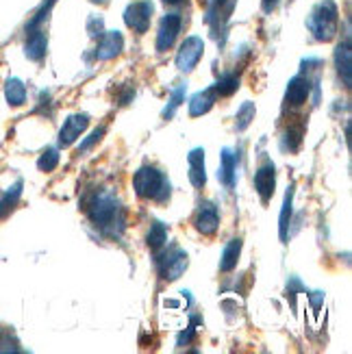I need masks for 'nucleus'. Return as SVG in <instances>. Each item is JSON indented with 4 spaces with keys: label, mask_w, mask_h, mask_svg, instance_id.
<instances>
[{
    "label": "nucleus",
    "mask_w": 352,
    "mask_h": 354,
    "mask_svg": "<svg viewBox=\"0 0 352 354\" xmlns=\"http://www.w3.org/2000/svg\"><path fill=\"white\" fill-rule=\"evenodd\" d=\"M5 98L11 106H20L26 102V87L20 79H9L5 83Z\"/></svg>",
    "instance_id": "412c9836"
},
{
    "label": "nucleus",
    "mask_w": 352,
    "mask_h": 354,
    "mask_svg": "<svg viewBox=\"0 0 352 354\" xmlns=\"http://www.w3.org/2000/svg\"><path fill=\"white\" fill-rule=\"evenodd\" d=\"M337 24H340V11L333 0L317 3L307 18V26L317 41H331L337 35Z\"/></svg>",
    "instance_id": "7ed1b4c3"
},
{
    "label": "nucleus",
    "mask_w": 352,
    "mask_h": 354,
    "mask_svg": "<svg viewBox=\"0 0 352 354\" xmlns=\"http://www.w3.org/2000/svg\"><path fill=\"white\" fill-rule=\"evenodd\" d=\"M104 133H106V129H104V127H100V129H94V131H91L87 140H83V142H81V146H79V155H81V152H87L91 146H96V144L102 140V137H104Z\"/></svg>",
    "instance_id": "c756f323"
},
{
    "label": "nucleus",
    "mask_w": 352,
    "mask_h": 354,
    "mask_svg": "<svg viewBox=\"0 0 352 354\" xmlns=\"http://www.w3.org/2000/svg\"><path fill=\"white\" fill-rule=\"evenodd\" d=\"M213 89H216L218 98H224V96H231L235 94V91L239 89V76L237 74H222L218 83L213 85Z\"/></svg>",
    "instance_id": "393cba45"
},
{
    "label": "nucleus",
    "mask_w": 352,
    "mask_h": 354,
    "mask_svg": "<svg viewBox=\"0 0 352 354\" xmlns=\"http://www.w3.org/2000/svg\"><path fill=\"white\" fill-rule=\"evenodd\" d=\"M59 165V150L57 148H46L41 152V157L37 159V167L41 172H53Z\"/></svg>",
    "instance_id": "bb28decb"
},
{
    "label": "nucleus",
    "mask_w": 352,
    "mask_h": 354,
    "mask_svg": "<svg viewBox=\"0 0 352 354\" xmlns=\"http://www.w3.org/2000/svg\"><path fill=\"white\" fill-rule=\"evenodd\" d=\"M87 127H89V115H85V113H74V115H70L64 122L61 131H59V146L61 148L72 146L87 131Z\"/></svg>",
    "instance_id": "9d476101"
},
{
    "label": "nucleus",
    "mask_w": 352,
    "mask_h": 354,
    "mask_svg": "<svg viewBox=\"0 0 352 354\" xmlns=\"http://www.w3.org/2000/svg\"><path fill=\"white\" fill-rule=\"evenodd\" d=\"M22 189H24V183H22V180H15V183L11 185V187L5 192V196L0 198V220H5L7 215L15 209V205L20 203Z\"/></svg>",
    "instance_id": "aec40b11"
},
{
    "label": "nucleus",
    "mask_w": 352,
    "mask_h": 354,
    "mask_svg": "<svg viewBox=\"0 0 352 354\" xmlns=\"http://www.w3.org/2000/svg\"><path fill=\"white\" fill-rule=\"evenodd\" d=\"M135 194L144 200H155V203H165L170 198V180L167 176L152 165H144L133 176Z\"/></svg>",
    "instance_id": "f03ea898"
},
{
    "label": "nucleus",
    "mask_w": 352,
    "mask_h": 354,
    "mask_svg": "<svg viewBox=\"0 0 352 354\" xmlns=\"http://www.w3.org/2000/svg\"><path fill=\"white\" fill-rule=\"evenodd\" d=\"M104 24H102V18H89V22H87V33L91 35V37H100L102 33H104V28H102Z\"/></svg>",
    "instance_id": "2f4dec72"
},
{
    "label": "nucleus",
    "mask_w": 352,
    "mask_h": 354,
    "mask_svg": "<svg viewBox=\"0 0 352 354\" xmlns=\"http://www.w3.org/2000/svg\"><path fill=\"white\" fill-rule=\"evenodd\" d=\"M233 7H235V0H211V7L207 11V22H211L218 13L228 18V13L233 11Z\"/></svg>",
    "instance_id": "cd10ccee"
},
{
    "label": "nucleus",
    "mask_w": 352,
    "mask_h": 354,
    "mask_svg": "<svg viewBox=\"0 0 352 354\" xmlns=\"http://www.w3.org/2000/svg\"><path fill=\"white\" fill-rule=\"evenodd\" d=\"M59 3V0H44V5L37 9V13L30 18V22L26 24V33L28 30H35V28H39L46 20H48V15H50V11H53V7Z\"/></svg>",
    "instance_id": "a878e982"
},
{
    "label": "nucleus",
    "mask_w": 352,
    "mask_h": 354,
    "mask_svg": "<svg viewBox=\"0 0 352 354\" xmlns=\"http://www.w3.org/2000/svg\"><path fill=\"white\" fill-rule=\"evenodd\" d=\"M185 91H187V85H185V83L172 89V96H170V100H167L165 109H163V113H161L163 120H172V118L176 115L178 106H180L183 102H185Z\"/></svg>",
    "instance_id": "b1692460"
},
{
    "label": "nucleus",
    "mask_w": 352,
    "mask_h": 354,
    "mask_svg": "<svg viewBox=\"0 0 352 354\" xmlns=\"http://www.w3.org/2000/svg\"><path fill=\"white\" fill-rule=\"evenodd\" d=\"M167 241V226L163 222H152L150 224V230H148V237H146V243L152 252L161 250Z\"/></svg>",
    "instance_id": "4be33fe9"
},
{
    "label": "nucleus",
    "mask_w": 352,
    "mask_h": 354,
    "mask_svg": "<svg viewBox=\"0 0 352 354\" xmlns=\"http://www.w3.org/2000/svg\"><path fill=\"white\" fill-rule=\"evenodd\" d=\"M189 266V257L185 250H180L178 245H172L163 257L157 259V268L163 281H176L178 276L187 270Z\"/></svg>",
    "instance_id": "20e7f679"
},
{
    "label": "nucleus",
    "mask_w": 352,
    "mask_h": 354,
    "mask_svg": "<svg viewBox=\"0 0 352 354\" xmlns=\"http://www.w3.org/2000/svg\"><path fill=\"white\" fill-rule=\"evenodd\" d=\"M163 3H167V5H178L180 0H163Z\"/></svg>",
    "instance_id": "72a5a7b5"
},
{
    "label": "nucleus",
    "mask_w": 352,
    "mask_h": 354,
    "mask_svg": "<svg viewBox=\"0 0 352 354\" xmlns=\"http://www.w3.org/2000/svg\"><path fill=\"white\" fill-rule=\"evenodd\" d=\"M183 26V18L178 13H167L163 15V20L157 30V53H167L174 46L178 33Z\"/></svg>",
    "instance_id": "0eeeda50"
},
{
    "label": "nucleus",
    "mask_w": 352,
    "mask_h": 354,
    "mask_svg": "<svg viewBox=\"0 0 352 354\" xmlns=\"http://www.w3.org/2000/svg\"><path fill=\"white\" fill-rule=\"evenodd\" d=\"M279 3H281V0H261V9H263V13H272L274 9L279 7Z\"/></svg>",
    "instance_id": "473e14b6"
},
{
    "label": "nucleus",
    "mask_w": 352,
    "mask_h": 354,
    "mask_svg": "<svg viewBox=\"0 0 352 354\" xmlns=\"http://www.w3.org/2000/svg\"><path fill=\"white\" fill-rule=\"evenodd\" d=\"M91 3H98V5H104V3H106V0H91Z\"/></svg>",
    "instance_id": "f704fd0d"
},
{
    "label": "nucleus",
    "mask_w": 352,
    "mask_h": 354,
    "mask_svg": "<svg viewBox=\"0 0 352 354\" xmlns=\"http://www.w3.org/2000/svg\"><path fill=\"white\" fill-rule=\"evenodd\" d=\"M294 183L289 185L285 192V200H283V209H281V218H279V237L283 243L289 241V224H292V211H294Z\"/></svg>",
    "instance_id": "a211bd4d"
},
{
    "label": "nucleus",
    "mask_w": 352,
    "mask_h": 354,
    "mask_svg": "<svg viewBox=\"0 0 352 354\" xmlns=\"http://www.w3.org/2000/svg\"><path fill=\"white\" fill-rule=\"evenodd\" d=\"M203 55H205V41H203V37L192 35V37H187L185 41L180 44L174 64H176V68L180 72L187 74V72H192L198 66V61L203 59Z\"/></svg>",
    "instance_id": "39448f33"
},
{
    "label": "nucleus",
    "mask_w": 352,
    "mask_h": 354,
    "mask_svg": "<svg viewBox=\"0 0 352 354\" xmlns=\"http://www.w3.org/2000/svg\"><path fill=\"white\" fill-rule=\"evenodd\" d=\"M152 13H155V5L150 0H135V3H131L124 9V24L133 28L135 33H146L152 20Z\"/></svg>",
    "instance_id": "423d86ee"
},
{
    "label": "nucleus",
    "mask_w": 352,
    "mask_h": 354,
    "mask_svg": "<svg viewBox=\"0 0 352 354\" xmlns=\"http://www.w3.org/2000/svg\"><path fill=\"white\" fill-rule=\"evenodd\" d=\"M254 113H257L254 102H250V100L241 102V106L237 109V115H235V131H237V133H243V131H246V129L252 124Z\"/></svg>",
    "instance_id": "5701e85b"
},
{
    "label": "nucleus",
    "mask_w": 352,
    "mask_h": 354,
    "mask_svg": "<svg viewBox=\"0 0 352 354\" xmlns=\"http://www.w3.org/2000/svg\"><path fill=\"white\" fill-rule=\"evenodd\" d=\"M85 211L94 226L109 235H120L124 230V211L111 192H98L85 205Z\"/></svg>",
    "instance_id": "f257e3e1"
},
{
    "label": "nucleus",
    "mask_w": 352,
    "mask_h": 354,
    "mask_svg": "<svg viewBox=\"0 0 352 354\" xmlns=\"http://www.w3.org/2000/svg\"><path fill=\"white\" fill-rule=\"evenodd\" d=\"M220 183L226 189H233L237 183V155L231 148H224L220 155V172H218Z\"/></svg>",
    "instance_id": "ddd939ff"
},
{
    "label": "nucleus",
    "mask_w": 352,
    "mask_h": 354,
    "mask_svg": "<svg viewBox=\"0 0 352 354\" xmlns=\"http://www.w3.org/2000/svg\"><path fill=\"white\" fill-rule=\"evenodd\" d=\"M309 91H311L309 79H304V76H294V79L287 83L285 100H287V104H292V106H300L304 100L309 98Z\"/></svg>",
    "instance_id": "2eb2a0df"
},
{
    "label": "nucleus",
    "mask_w": 352,
    "mask_h": 354,
    "mask_svg": "<svg viewBox=\"0 0 352 354\" xmlns=\"http://www.w3.org/2000/svg\"><path fill=\"white\" fill-rule=\"evenodd\" d=\"M216 100H218V94L213 87H209L205 91H198V94H194L189 100V115L201 118V115L209 113L213 109V104H216Z\"/></svg>",
    "instance_id": "f3484780"
},
{
    "label": "nucleus",
    "mask_w": 352,
    "mask_h": 354,
    "mask_svg": "<svg viewBox=\"0 0 352 354\" xmlns=\"http://www.w3.org/2000/svg\"><path fill=\"white\" fill-rule=\"evenodd\" d=\"M254 189L263 205H268L272 200L274 189H277V167H274L272 161L259 165V170L254 172Z\"/></svg>",
    "instance_id": "1a4fd4ad"
},
{
    "label": "nucleus",
    "mask_w": 352,
    "mask_h": 354,
    "mask_svg": "<svg viewBox=\"0 0 352 354\" xmlns=\"http://www.w3.org/2000/svg\"><path fill=\"white\" fill-rule=\"evenodd\" d=\"M196 326H198V317H194V319H192V324L187 326V330H185V333H180V335H178V342H176V346H178V348H185V346L192 342V337L196 335Z\"/></svg>",
    "instance_id": "7c9ffc66"
},
{
    "label": "nucleus",
    "mask_w": 352,
    "mask_h": 354,
    "mask_svg": "<svg viewBox=\"0 0 352 354\" xmlns=\"http://www.w3.org/2000/svg\"><path fill=\"white\" fill-rule=\"evenodd\" d=\"M122 48H124V37H122L120 30H104L98 37L94 57L98 61H109V59H115L122 53Z\"/></svg>",
    "instance_id": "9b49d317"
},
{
    "label": "nucleus",
    "mask_w": 352,
    "mask_h": 354,
    "mask_svg": "<svg viewBox=\"0 0 352 354\" xmlns=\"http://www.w3.org/2000/svg\"><path fill=\"white\" fill-rule=\"evenodd\" d=\"M194 226L201 235L205 237H211L218 233L220 228V213H218V207L213 203H201L198 205V211H196V218H194Z\"/></svg>",
    "instance_id": "6e6552de"
},
{
    "label": "nucleus",
    "mask_w": 352,
    "mask_h": 354,
    "mask_svg": "<svg viewBox=\"0 0 352 354\" xmlns=\"http://www.w3.org/2000/svg\"><path fill=\"white\" fill-rule=\"evenodd\" d=\"M239 254H241V239L235 237V239H231V241H228V243L224 245L222 257H220V270H222L224 274L233 272V270L237 268Z\"/></svg>",
    "instance_id": "6ab92c4d"
},
{
    "label": "nucleus",
    "mask_w": 352,
    "mask_h": 354,
    "mask_svg": "<svg viewBox=\"0 0 352 354\" xmlns=\"http://www.w3.org/2000/svg\"><path fill=\"white\" fill-rule=\"evenodd\" d=\"M302 144V129H289L283 135V148L289 152H296Z\"/></svg>",
    "instance_id": "c85d7f7f"
},
{
    "label": "nucleus",
    "mask_w": 352,
    "mask_h": 354,
    "mask_svg": "<svg viewBox=\"0 0 352 354\" xmlns=\"http://www.w3.org/2000/svg\"><path fill=\"white\" fill-rule=\"evenodd\" d=\"M187 163H189V180L194 187H205L207 183V172H205V150L203 148H194L187 155Z\"/></svg>",
    "instance_id": "dca6fc26"
},
{
    "label": "nucleus",
    "mask_w": 352,
    "mask_h": 354,
    "mask_svg": "<svg viewBox=\"0 0 352 354\" xmlns=\"http://www.w3.org/2000/svg\"><path fill=\"white\" fill-rule=\"evenodd\" d=\"M335 68L344 83V87H350L352 83V50H350V35L335 48Z\"/></svg>",
    "instance_id": "f8f14e48"
},
{
    "label": "nucleus",
    "mask_w": 352,
    "mask_h": 354,
    "mask_svg": "<svg viewBox=\"0 0 352 354\" xmlns=\"http://www.w3.org/2000/svg\"><path fill=\"white\" fill-rule=\"evenodd\" d=\"M46 50H48V37H46L44 30L41 28L28 30V37L24 44V55L30 61H41L46 57Z\"/></svg>",
    "instance_id": "4468645a"
}]
</instances>
